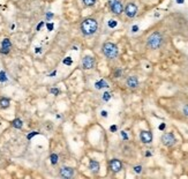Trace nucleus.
<instances>
[{"mask_svg": "<svg viewBox=\"0 0 188 179\" xmlns=\"http://www.w3.org/2000/svg\"><path fill=\"white\" fill-rule=\"evenodd\" d=\"M108 27H110L111 29H113V28H115V27L118 26V22H117L115 20H110V21L108 22Z\"/></svg>", "mask_w": 188, "mask_h": 179, "instance_id": "a211bd4d", "label": "nucleus"}, {"mask_svg": "<svg viewBox=\"0 0 188 179\" xmlns=\"http://www.w3.org/2000/svg\"><path fill=\"white\" fill-rule=\"evenodd\" d=\"M9 105H11L9 98H6V97L0 98V108H1V109H8Z\"/></svg>", "mask_w": 188, "mask_h": 179, "instance_id": "4468645a", "label": "nucleus"}, {"mask_svg": "<svg viewBox=\"0 0 188 179\" xmlns=\"http://www.w3.org/2000/svg\"><path fill=\"white\" fill-rule=\"evenodd\" d=\"M176 1H177L178 4H183V1H185V0H176Z\"/></svg>", "mask_w": 188, "mask_h": 179, "instance_id": "58836bf2", "label": "nucleus"}, {"mask_svg": "<svg viewBox=\"0 0 188 179\" xmlns=\"http://www.w3.org/2000/svg\"><path fill=\"white\" fill-rule=\"evenodd\" d=\"M40 51H42V49H40V47H36V50H35V52H36V53H39Z\"/></svg>", "mask_w": 188, "mask_h": 179, "instance_id": "c9c22d12", "label": "nucleus"}, {"mask_svg": "<svg viewBox=\"0 0 188 179\" xmlns=\"http://www.w3.org/2000/svg\"><path fill=\"white\" fill-rule=\"evenodd\" d=\"M50 160H51L52 164H53V165H56V164L58 163V160H59V158H58L57 154H52V155L50 156Z\"/></svg>", "mask_w": 188, "mask_h": 179, "instance_id": "f3484780", "label": "nucleus"}, {"mask_svg": "<svg viewBox=\"0 0 188 179\" xmlns=\"http://www.w3.org/2000/svg\"><path fill=\"white\" fill-rule=\"evenodd\" d=\"M63 64H65V65H67V66H70V65L73 64V60H72V58H70V57L65 58V59H63Z\"/></svg>", "mask_w": 188, "mask_h": 179, "instance_id": "aec40b11", "label": "nucleus"}, {"mask_svg": "<svg viewBox=\"0 0 188 179\" xmlns=\"http://www.w3.org/2000/svg\"><path fill=\"white\" fill-rule=\"evenodd\" d=\"M114 1H117V0H108V5H111V4H113Z\"/></svg>", "mask_w": 188, "mask_h": 179, "instance_id": "4c0bfd02", "label": "nucleus"}, {"mask_svg": "<svg viewBox=\"0 0 188 179\" xmlns=\"http://www.w3.org/2000/svg\"><path fill=\"white\" fill-rule=\"evenodd\" d=\"M163 44V35L159 31H155L147 38V46L151 50L159 49Z\"/></svg>", "mask_w": 188, "mask_h": 179, "instance_id": "f03ea898", "label": "nucleus"}, {"mask_svg": "<svg viewBox=\"0 0 188 179\" xmlns=\"http://www.w3.org/2000/svg\"><path fill=\"white\" fill-rule=\"evenodd\" d=\"M51 92H52V94H54L56 96H57V95H59V90H58L57 88H53V89H51Z\"/></svg>", "mask_w": 188, "mask_h": 179, "instance_id": "7c9ffc66", "label": "nucleus"}, {"mask_svg": "<svg viewBox=\"0 0 188 179\" xmlns=\"http://www.w3.org/2000/svg\"><path fill=\"white\" fill-rule=\"evenodd\" d=\"M134 172L141 173L142 172V167H141V165H136V167H134Z\"/></svg>", "mask_w": 188, "mask_h": 179, "instance_id": "393cba45", "label": "nucleus"}, {"mask_svg": "<svg viewBox=\"0 0 188 179\" xmlns=\"http://www.w3.org/2000/svg\"><path fill=\"white\" fill-rule=\"evenodd\" d=\"M37 134H39V133H38V132H32V133H31V134H29V135H28V136H27V138H28L29 140H30V139L32 138V136H35V135H37Z\"/></svg>", "mask_w": 188, "mask_h": 179, "instance_id": "2f4dec72", "label": "nucleus"}, {"mask_svg": "<svg viewBox=\"0 0 188 179\" xmlns=\"http://www.w3.org/2000/svg\"><path fill=\"white\" fill-rule=\"evenodd\" d=\"M120 133H121V136H122L124 140H128V135H127V133H126L125 131H122V132H120Z\"/></svg>", "mask_w": 188, "mask_h": 179, "instance_id": "c85d7f7f", "label": "nucleus"}, {"mask_svg": "<svg viewBox=\"0 0 188 179\" xmlns=\"http://www.w3.org/2000/svg\"><path fill=\"white\" fill-rule=\"evenodd\" d=\"M108 6H110L111 12L115 15H121L122 12H124V5H122V2L120 0H117V1H114L113 4H111Z\"/></svg>", "mask_w": 188, "mask_h": 179, "instance_id": "423d86ee", "label": "nucleus"}, {"mask_svg": "<svg viewBox=\"0 0 188 179\" xmlns=\"http://www.w3.org/2000/svg\"><path fill=\"white\" fill-rule=\"evenodd\" d=\"M94 65H95V60L90 56H86L82 59V66L84 69H91L94 67Z\"/></svg>", "mask_w": 188, "mask_h": 179, "instance_id": "9d476101", "label": "nucleus"}, {"mask_svg": "<svg viewBox=\"0 0 188 179\" xmlns=\"http://www.w3.org/2000/svg\"><path fill=\"white\" fill-rule=\"evenodd\" d=\"M95 88L96 89H102V88H108V83L105 80H99L95 83Z\"/></svg>", "mask_w": 188, "mask_h": 179, "instance_id": "2eb2a0df", "label": "nucleus"}, {"mask_svg": "<svg viewBox=\"0 0 188 179\" xmlns=\"http://www.w3.org/2000/svg\"><path fill=\"white\" fill-rule=\"evenodd\" d=\"M126 84H127V87L129 89H136L137 87H138V84H140V82H138V79H137L136 76H129L126 80Z\"/></svg>", "mask_w": 188, "mask_h": 179, "instance_id": "f8f14e48", "label": "nucleus"}, {"mask_svg": "<svg viewBox=\"0 0 188 179\" xmlns=\"http://www.w3.org/2000/svg\"><path fill=\"white\" fill-rule=\"evenodd\" d=\"M102 51L104 53V56L110 59V60H113L115 58L118 57L119 54V50H118V46L115 45L114 43H111V42H106L103 44Z\"/></svg>", "mask_w": 188, "mask_h": 179, "instance_id": "7ed1b4c3", "label": "nucleus"}, {"mask_svg": "<svg viewBox=\"0 0 188 179\" xmlns=\"http://www.w3.org/2000/svg\"><path fill=\"white\" fill-rule=\"evenodd\" d=\"M97 29H98V22L91 17L83 20V22L81 23V33L84 36H91L96 33Z\"/></svg>", "mask_w": 188, "mask_h": 179, "instance_id": "f257e3e1", "label": "nucleus"}, {"mask_svg": "<svg viewBox=\"0 0 188 179\" xmlns=\"http://www.w3.org/2000/svg\"><path fill=\"white\" fill-rule=\"evenodd\" d=\"M124 12H125L126 16L133 19L137 15V6L134 2H128L127 5L124 7Z\"/></svg>", "mask_w": 188, "mask_h": 179, "instance_id": "39448f33", "label": "nucleus"}, {"mask_svg": "<svg viewBox=\"0 0 188 179\" xmlns=\"http://www.w3.org/2000/svg\"><path fill=\"white\" fill-rule=\"evenodd\" d=\"M121 74H122V69L121 68H118L115 72H114V77H120L121 76Z\"/></svg>", "mask_w": 188, "mask_h": 179, "instance_id": "5701e85b", "label": "nucleus"}, {"mask_svg": "<svg viewBox=\"0 0 188 179\" xmlns=\"http://www.w3.org/2000/svg\"><path fill=\"white\" fill-rule=\"evenodd\" d=\"M12 126L14 127V128L20 129V128H22V126H23V121L21 120L20 118H15L14 120L12 121Z\"/></svg>", "mask_w": 188, "mask_h": 179, "instance_id": "dca6fc26", "label": "nucleus"}, {"mask_svg": "<svg viewBox=\"0 0 188 179\" xmlns=\"http://www.w3.org/2000/svg\"><path fill=\"white\" fill-rule=\"evenodd\" d=\"M89 169L91 170L92 173H98L99 172V169H101V165H99V163L95 160H91V161L89 162Z\"/></svg>", "mask_w": 188, "mask_h": 179, "instance_id": "ddd939ff", "label": "nucleus"}, {"mask_svg": "<svg viewBox=\"0 0 188 179\" xmlns=\"http://www.w3.org/2000/svg\"><path fill=\"white\" fill-rule=\"evenodd\" d=\"M12 49V42L8 38H5L1 43V49H0V52L4 53V54H8L9 51Z\"/></svg>", "mask_w": 188, "mask_h": 179, "instance_id": "9b49d317", "label": "nucleus"}, {"mask_svg": "<svg viewBox=\"0 0 188 179\" xmlns=\"http://www.w3.org/2000/svg\"><path fill=\"white\" fill-rule=\"evenodd\" d=\"M103 99L105 101V102H108L110 99H111V94L110 92H104V95H103Z\"/></svg>", "mask_w": 188, "mask_h": 179, "instance_id": "412c9836", "label": "nucleus"}, {"mask_svg": "<svg viewBox=\"0 0 188 179\" xmlns=\"http://www.w3.org/2000/svg\"><path fill=\"white\" fill-rule=\"evenodd\" d=\"M151 155H152V154H151L150 151H147V153H145V156H147V157H150Z\"/></svg>", "mask_w": 188, "mask_h": 179, "instance_id": "e433bc0d", "label": "nucleus"}, {"mask_svg": "<svg viewBox=\"0 0 188 179\" xmlns=\"http://www.w3.org/2000/svg\"><path fill=\"white\" fill-rule=\"evenodd\" d=\"M60 176L66 179L73 178L74 177V169L70 167H63L60 169Z\"/></svg>", "mask_w": 188, "mask_h": 179, "instance_id": "6e6552de", "label": "nucleus"}, {"mask_svg": "<svg viewBox=\"0 0 188 179\" xmlns=\"http://www.w3.org/2000/svg\"><path fill=\"white\" fill-rule=\"evenodd\" d=\"M52 17H53V14H52V13H50V12L46 13V19H47V20H51Z\"/></svg>", "mask_w": 188, "mask_h": 179, "instance_id": "473e14b6", "label": "nucleus"}, {"mask_svg": "<svg viewBox=\"0 0 188 179\" xmlns=\"http://www.w3.org/2000/svg\"><path fill=\"white\" fill-rule=\"evenodd\" d=\"M160 141H162V143L164 144V146H166V147H172V146L176 144L177 139H176L173 133L170 132V133H164V134L162 135V138H160Z\"/></svg>", "mask_w": 188, "mask_h": 179, "instance_id": "20e7f679", "label": "nucleus"}, {"mask_svg": "<svg viewBox=\"0 0 188 179\" xmlns=\"http://www.w3.org/2000/svg\"><path fill=\"white\" fill-rule=\"evenodd\" d=\"M140 139L141 142L144 144H149L152 142V133L150 131H141L140 133Z\"/></svg>", "mask_w": 188, "mask_h": 179, "instance_id": "0eeeda50", "label": "nucleus"}, {"mask_svg": "<svg viewBox=\"0 0 188 179\" xmlns=\"http://www.w3.org/2000/svg\"><path fill=\"white\" fill-rule=\"evenodd\" d=\"M83 1V4L86 6H89V7H91L96 4V0H82Z\"/></svg>", "mask_w": 188, "mask_h": 179, "instance_id": "6ab92c4d", "label": "nucleus"}, {"mask_svg": "<svg viewBox=\"0 0 188 179\" xmlns=\"http://www.w3.org/2000/svg\"><path fill=\"white\" fill-rule=\"evenodd\" d=\"M102 115L104 118H106V117H108V112H106V111H102Z\"/></svg>", "mask_w": 188, "mask_h": 179, "instance_id": "f704fd0d", "label": "nucleus"}, {"mask_svg": "<svg viewBox=\"0 0 188 179\" xmlns=\"http://www.w3.org/2000/svg\"><path fill=\"white\" fill-rule=\"evenodd\" d=\"M46 27H47V29H49L50 31H52V30H53V28H54V26H53V23H52V22L47 23V24H46Z\"/></svg>", "mask_w": 188, "mask_h": 179, "instance_id": "a878e982", "label": "nucleus"}, {"mask_svg": "<svg viewBox=\"0 0 188 179\" xmlns=\"http://www.w3.org/2000/svg\"><path fill=\"white\" fill-rule=\"evenodd\" d=\"M110 169L112 170V172H120L121 169H122V163L120 160H117V158H113L110 161Z\"/></svg>", "mask_w": 188, "mask_h": 179, "instance_id": "1a4fd4ad", "label": "nucleus"}, {"mask_svg": "<svg viewBox=\"0 0 188 179\" xmlns=\"http://www.w3.org/2000/svg\"><path fill=\"white\" fill-rule=\"evenodd\" d=\"M0 81L1 82H5V81H7V76H6V73L2 71V72H0Z\"/></svg>", "mask_w": 188, "mask_h": 179, "instance_id": "4be33fe9", "label": "nucleus"}, {"mask_svg": "<svg viewBox=\"0 0 188 179\" xmlns=\"http://www.w3.org/2000/svg\"><path fill=\"white\" fill-rule=\"evenodd\" d=\"M165 128H166V124H164V122H162L159 126H158V129H159V131H164Z\"/></svg>", "mask_w": 188, "mask_h": 179, "instance_id": "bb28decb", "label": "nucleus"}, {"mask_svg": "<svg viewBox=\"0 0 188 179\" xmlns=\"http://www.w3.org/2000/svg\"><path fill=\"white\" fill-rule=\"evenodd\" d=\"M183 113L185 117H187L188 118V104H186V105H183Z\"/></svg>", "mask_w": 188, "mask_h": 179, "instance_id": "b1692460", "label": "nucleus"}, {"mask_svg": "<svg viewBox=\"0 0 188 179\" xmlns=\"http://www.w3.org/2000/svg\"><path fill=\"white\" fill-rule=\"evenodd\" d=\"M43 26H44V22H40L39 24H38V26H37V30H40V28H42V27H43Z\"/></svg>", "mask_w": 188, "mask_h": 179, "instance_id": "72a5a7b5", "label": "nucleus"}, {"mask_svg": "<svg viewBox=\"0 0 188 179\" xmlns=\"http://www.w3.org/2000/svg\"><path fill=\"white\" fill-rule=\"evenodd\" d=\"M110 131H111V132H117V131H118V127H117V125H112V126L110 127Z\"/></svg>", "mask_w": 188, "mask_h": 179, "instance_id": "cd10ccee", "label": "nucleus"}, {"mask_svg": "<svg viewBox=\"0 0 188 179\" xmlns=\"http://www.w3.org/2000/svg\"><path fill=\"white\" fill-rule=\"evenodd\" d=\"M137 31H138V26H136V24L133 26L132 27V33H137Z\"/></svg>", "mask_w": 188, "mask_h": 179, "instance_id": "c756f323", "label": "nucleus"}]
</instances>
